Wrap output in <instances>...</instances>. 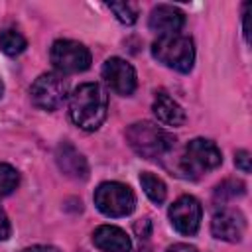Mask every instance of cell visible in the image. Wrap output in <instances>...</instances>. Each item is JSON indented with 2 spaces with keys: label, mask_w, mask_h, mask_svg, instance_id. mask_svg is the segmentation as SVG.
<instances>
[{
  "label": "cell",
  "mask_w": 252,
  "mask_h": 252,
  "mask_svg": "<svg viewBox=\"0 0 252 252\" xmlns=\"http://www.w3.org/2000/svg\"><path fill=\"white\" fill-rule=\"evenodd\" d=\"M108 114V94L98 83H83L69 94V116L75 126L94 132Z\"/></svg>",
  "instance_id": "1"
},
{
  "label": "cell",
  "mask_w": 252,
  "mask_h": 252,
  "mask_svg": "<svg viewBox=\"0 0 252 252\" xmlns=\"http://www.w3.org/2000/svg\"><path fill=\"white\" fill-rule=\"evenodd\" d=\"M126 142L140 158L152 161L165 158L175 146V138L169 132L148 120L134 122L126 130Z\"/></svg>",
  "instance_id": "2"
},
{
  "label": "cell",
  "mask_w": 252,
  "mask_h": 252,
  "mask_svg": "<svg viewBox=\"0 0 252 252\" xmlns=\"http://www.w3.org/2000/svg\"><path fill=\"white\" fill-rule=\"evenodd\" d=\"M152 57L179 73H189L195 63V45L189 35L183 33H171V35H159L152 43Z\"/></svg>",
  "instance_id": "3"
},
{
  "label": "cell",
  "mask_w": 252,
  "mask_h": 252,
  "mask_svg": "<svg viewBox=\"0 0 252 252\" xmlns=\"http://www.w3.org/2000/svg\"><path fill=\"white\" fill-rule=\"evenodd\" d=\"M222 163V154L219 146L207 138H195L185 146L181 156V171L187 177H201Z\"/></svg>",
  "instance_id": "4"
},
{
  "label": "cell",
  "mask_w": 252,
  "mask_h": 252,
  "mask_svg": "<svg viewBox=\"0 0 252 252\" xmlns=\"http://www.w3.org/2000/svg\"><path fill=\"white\" fill-rule=\"evenodd\" d=\"M94 205L104 217H128L136 209L134 191L120 181H104L94 189Z\"/></svg>",
  "instance_id": "5"
},
{
  "label": "cell",
  "mask_w": 252,
  "mask_h": 252,
  "mask_svg": "<svg viewBox=\"0 0 252 252\" xmlns=\"http://www.w3.org/2000/svg\"><path fill=\"white\" fill-rule=\"evenodd\" d=\"M51 65L61 75L83 73L91 67V51L75 39H57L49 49Z\"/></svg>",
  "instance_id": "6"
},
{
  "label": "cell",
  "mask_w": 252,
  "mask_h": 252,
  "mask_svg": "<svg viewBox=\"0 0 252 252\" xmlns=\"http://www.w3.org/2000/svg\"><path fill=\"white\" fill-rule=\"evenodd\" d=\"M69 96L67 81L57 73H43L39 75L30 87L32 102L41 110H57Z\"/></svg>",
  "instance_id": "7"
},
{
  "label": "cell",
  "mask_w": 252,
  "mask_h": 252,
  "mask_svg": "<svg viewBox=\"0 0 252 252\" xmlns=\"http://www.w3.org/2000/svg\"><path fill=\"white\" fill-rule=\"evenodd\" d=\"M100 75L108 89L120 96H130L138 87L136 69L122 57H108L102 63Z\"/></svg>",
  "instance_id": "8"
},
{
  "label": "cell",
  "mask_w": 252,
  "mask_h": 252,
  "mask_svg": "<svg viewBox=\"0 0 252 252\" xmlns=\"http://www.w3.org/2000/svg\"><path fill=\"white\" fill-rule=\"evenodd\" d=\"M167 215H169L171 226L179 234L193 236L201 226L203 209H201V203L193 195H181L177 201H173V205L169 207Z\"/></svg>",
  "instance_id": "9"
},
{
  "label": "cell",
  "mask_w": 252,
  "mask_h": 252,
  "mask_svg": "<svg viewBox=\"0 0 252 252\" xmlns=\"http://www.w3.org/2000/svg\"><path fill=\"white\" fill-rule=\"evenodd\" d=\"M244 230H246V219L238 209L222 207L215 211L211 219V232L215 238L224 242H238L242 240Z\"/></svg>",
  "instance_id": "10"
},
{
  "label": "cell",
  "mask_w": 252,
  "mask_h": 252,
  "mask_svg": "<svg viewBox=\"0 0 252 252\" xmlns=\"http://www.w3.org/2000/svg\"><path fill=\"white\" fill-rule=\"evenodd\" d=\"M183 26H185V14L171 4L154 6L150 12V18H148V28L154 33H158V37L179 33Z\"/></svg>",
  "instance_id": "11"
},
{
  "label": "cell",
  "mask_w": 252,
  "mask_h": 252,
  "mask_svg": "<svg viewBox=\"0 0 252 252\" xmlns=\"http://www.w3.org/2000/svg\"><path fill=\"white\" fill-rule=\"evenodd\" d=\"M55 161L57 167L63 175L77 179V181H85L89 177V163L87 158L69 142H61L55 150Z\"/></svg>",
  "instance_id": "12"
},
{
  "label": "cell",
  "mask_w": 252,
  "mask_h": 252,
  "mask_svg": "<svg viewBox=\"0 0 252 252\" xmlns=\"http://www.w3.org/2000/svg\"><path fill=\"white\" fill-rule=\"evenodd\" d=\"M93 244L100 252H130L132 240L130 236L114 224H100L93 232Z\"/></svg>",
  "instance_id": "13"
},
{
  "label": "cell",
  "mask_w": 252,
  "mask_h": 252,
  "mask_svg": "<svg viewBox=\"0 0 252 252\" xmlns=\"http://www.w3.org/2000/svg\"><path fill=\"white\" fill-rule=\"evenodd\" d=\"M152 110H154L156 118H158L161 124L173 126V128L183 126V124H185V118H187L183 106H181L177 100H173V98H171L167 93H163V91L156 93Z\"/></svg>",
  "instance_id": "14"
},
{
  "label": "cell",
  "mask_w": 252,
  "mask_h": 252,
  "mask_svg": "<svg viewBox=\"0 0 252 252\" xmlns=\"http://www.w3.org/2000/svg\"><path fill=\"white\" fill-rule=\"evenodd\" d=\"M140 185H142L144 193L148 195V199H150L152 203L161 205V203L165 201V197H167V187H165L163 179L158 177L156 173H152V171L140 173Z\"/></svg>",
  "instance_id": "15"
},
{
  "label": "cell",
  "mask_w": 252,
  "mask_h": 252,
  "mask_svg": "<svg viewBox=\"0 0 252 252\" xmlns=\"http://www.w3.org/2000/svg\"><path fill=\"white\" fill-rule=\"evenodd\" d=\"M26 47H28V41L18 30L8 28V30L0 32V51L2 53L10 55V57H16V55L24 53Z\"/></svg>",
  "instance_id": "16"
},
{
  "label": "cell",
  "mask_w": 252,
  "mask_h": 252,
  "mask_svg": "<svg viewBox=\"0 0 252 252\" xmlns=\"http://www.w3.org/2000/svg\"><path fill=\"white\" fill-rule=\"evenodd\" d=\"M246 193V185L238 179H224L222 183H219L215 187V201H220V203H226L230 199H236V197H242Z\"/></svg>",
  "instance_id": "17"
},
{
  "label": "cell",
  "mask_w": 252,
  "mask_h": 252,
  "mask_svg": "<svg viewBox=\"0 0 252 252\" xmlns=\"http://www.w3.org/2000/svg\"><path fill=\"white\" fill-rule=\"evenodd\" d=\"M18 183H20L18 169L12 167L10 163H0V199L8 197L10 193H14Z\"/></svg>",
  "instance_id": "18"
},
{
  "label": "cell",
  "mask_w": 252,
  "mask_h": 252,
  "mask_svg": "<svg viewBox=\"0 0 252 252\" xmlns=\"http://www.w3.org/2000/svg\"><path fill=\"white\" fill-rule=\"evenodd\" d=\"M108 10L116 16V20L120 22V24H124V26H132L136 20H138V12H136V8L132 6V4H128V2H112V4H108Z\"/></svg>",
  "instance_id": "19"
},
{
  "label": "cell",
  "mask_w": 252,
  "mask_h": 252,
  "mask_svg": "<svg viewBox=\"0 0 252 252\" xmlns=\"http://www.w3.org/2000/svg\"><path fill=\"white\" fill-rule=\"evenodd\" d=\"M234 165H236L240 171L248 173V171H250V152H248V150H238V152L234 154Z\"/></svg>",
  "instance_id": "20"
},
{
  "label": "cell",
  "mask_w": 252,
  "mask_h": 252,
  "mask_svg": "<svg viewBox=\"0 0 252 252\" xmlns=\"http://www.w3.org/2000/svg\"><path fill=\"white\" fill-rule=\"evenodd\" d=\"M10 232H12V226H10L8 215H6L4 209L0 207V240H8V238H10Z\"/></svg>",
  "instance_id": "21"
},
{
  "label": "cell",
  "mask_w": 252,
  "mask_h": 252,
  "mask_svg": "<svg viewBox=\"0 0 252 252\" xmlns=\"http://www.w3.org/2000/svg\"><path fill=\"white\" fill-rule=\"evenodd\" d=\"M248 10H250V2L244 4V10H242V30H244V37L246 41H250V30H248Z\"/></svg>",
  "instance_id": "22"
},
{
  "label": "cell",
  "mask_w": 252,
  "mask_h": 252,
  "mask_svg": "<svg viewBox=\"0 0 252 252\" xmlns=\"http://www.w3.org/2000/svg\"><path fill=\"white\" fill-rule=\"evenodd\" d=\"M165 252H197V248L191 244H185V242H177V244H171Z\"/></svg>",
  "instance_id": "23"
},
{
  "label": "cell",
  "mask_w": 252,
  "mask_h": 252,
  "mask_svg": "<svg viewBox=\"0 0 252 252\" xmlns=\"http://www.w3.org/2000/svg\"><path fill=\"white\" fill-rule=\"evenodd\" d=\"M22 252H59L55 246H45V244H35V246H30Z\"/></svg>",
  "instance_id": "24"
},
{
  "label": "cell",
  "mask_w": 252,
  "mask_h": 252,
  "mask_svg": "<svg viewBox=\"0 0 252 252\" xmlns=\"http://www.w3.org/2000/svg\"><path fill=\"white\" fill-rule=\"evenodd\" d=\"M2 94H4V83H2V79H0V98H2Z\"/></svg>",
  "instance_id": "25"
}]
</instances>
